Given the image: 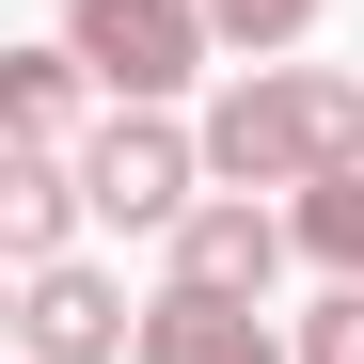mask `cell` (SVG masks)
<instances>
[{"label": "cell", "mask_w": 364, "mask_h": 364, "mask_svg": "<svg viewBox=\"0 0 364 364\" xmlns=\"http://www.w3.org/2000/svg\"><path fill=\"white\" fill-rule=\"evenodd\" d=\"M364 159V80L348 64H237L206 95V174L222 191H317Z\"/></svg>", "instance_id": "6da1fadb"}, {"label": "cell", "mask_w": 364, "mask_h": 364, "mask_svg": "<svg viewBox=\"0 0 364 364\" xmlns=\"http://www.w3.org/2000/svg\"><path fill=\"white\" fill-rule=\"evenodd\" d=\"M64 48L95 64L111 111H174V95H191V64L222 48V16H206V0H80Z\"/></svg>", "instance_id": "7a4b0ae2"}, {"label": "cell", "mask_w": 364, "mask_h": 364, "mask_svg": "<svg viewBox=\"0 0 364 364\" xmlns=\"http://www.w3.org/2000/svg\"><path fill=\"white\" fill-rule=\"evenodd\" d=\"M80 191L95 222H127V237H174L222 174H206V127H174V111H111V127L80 143Z\"/></svg>", "instance_id": "3957f363"}, {"label": "cell", "mask_w": 364, "mask_h": 364, "mask_svg": "<svg viewBox=\"0 0 364 364\" xmlns=\"http://www.w3.org/2000/svg\"><path fill=\"white\" fill-rule=\"evenodd\" d=\"M16 348H32V364H127L143 317H127V285H111V269L48 254V269H16Z\"/></svg>", "instance_id": "277c9868"}, {"label": "cell", "mask_w": 364, "mask_h": 364, "mask_svg": "<svg viewBox=\"0 0 364 364\" xmlns=\"http://www.w3.org/2000/svg\"><path fill=\"white\" fill-rule=\"evenodd\" d=\"M301 254V222H269L254 191H206L174 222V285H222V301H269V269Z\"/></svg>", "instance_id": "5b68a950"}, {"label": "cell", "mask_w": 364, "mask_h": 364, "mask_svg": "<svg viewBox=\"0 0 364 364\" xmlns=\"http://www.w3.org/2000/svg\"><path fill=\"white\" fill-rule=\"evenodd\" d=\"M127 364H301V333H269L254 301H222V285H159Z\"/></svg>", "instance_id": "8992f818"}, {"label": "cell", "mask_w": 364, "mask_h": 364, "mask_svg": "<svg viewBox=\"0 0 364 364\" xmlns=\"http://www.w3.org/2000/svg\"><path fill=\"white\" fill-rule=\"evenodd\" d=\"M80 222H95V191H80V159H64V143H16V159H0V269L80 254Z\"/></svg>", "instance_id": "52a82bcc"}, {"label": "cell", "mask_w": 364, "mask_h": 364, "mask_svg": "<svg viewBox=\"0 0 364 364\" xmlns=\"http://www.w3.org/2000/svg\"><path fill=\"white\" fill-rule=\"evenodd\" d=\"M80 95H95L80 48H0V143H64L80 159Z\"/></svg>", "instance_id": "ba28073f"}, {"label": "cell", "mask_w": 364, "mask_h": 364, "mask_svg": "<svg viewBox=\"0 0 364 364\" xmlns=\"http://www.w3.org/2000/svg\"><path fill=\"white\" fill-rule=\"evenodd\" d=\"M285 222H301V254H317L333 285H364V159H348V174H317V191H301Z\"/></svg>", "instance_id": "9c48e42d"}, {"label": "cell", "mask_w": 364, "mask_h": 364, "mask_svg": "<svg viewBox=\"0 0 364 364\" xmlns=\"http://www.w3.org/2000/svg\"><path fill=\"white\" fill-rule=\"evenodd\" d=\"M206 16H222V48H237V64H285V48L317 32V0H206Z\"/></svg>", "instance_id": "30bf717a"}, {"label": "cell", "mask_w": 364, "mask_h": 364, "mask_svg": "<svg viewBox=\"0 0 364 364\" xmlns=\"http://www.w3.org/2000/svg\"><path fill=\"white\" fill-rule=\"evenodd\" d=\"M301 364H364V285H333L317 317H301Z\"/></svg>", "instance_id": "8fae6325"}]
</instances>
